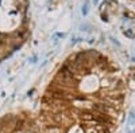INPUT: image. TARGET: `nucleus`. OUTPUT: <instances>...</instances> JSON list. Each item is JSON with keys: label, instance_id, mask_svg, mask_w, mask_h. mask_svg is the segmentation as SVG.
Wrapping results in <instances>:
<instances>
[{"label": "nucleus", "instance_id": "f257e3e1", "mask_svg": "<svg viewBox=\"0 0 135 133\" xmlns=\"http://www.w3.org/2000/svg\"><path fill=\"white\" fill-rule=\"evenodd\" d=\"M124 15H126V16H130V18H132V19H134V18H135V15H134V14H132V12H126V14H124Z\"/></svg>", "mask_w": 135, "mask_h": 133}, {"label": "nucleus", "instance_id": "f03ea898", "mask_svg": "<svg viewBox=\"0 0 135 133\" xmlns=\"http://www.w3.org/2000/svg\"><path fill=\"white\" fill-rule=\"evenodd\" d=\"M126 35H128L130 38H132V36H134V34H132L131 31H126Z\"/></svg>", "mask_w": 135, "mask_h": 133}]
</instances>
